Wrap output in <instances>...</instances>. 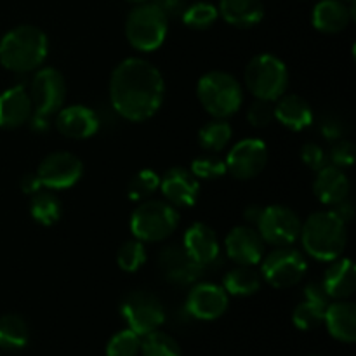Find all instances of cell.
I'll return each mask as SVG.
<instances>
[{
	"label": "cell",
	"instance_id": "cell-37",
	"mask_svg": "<svg viewBox=\"0 0 356 356\" xmlns=\"http://www.w3.org/2000/svg\"><path fill=\"white\" fill-rule=\"evenodd\" d=\"M226 172L228 170H226L225 160L218 159V156H200L191 163V174L197 179H218Z\"/></svg>",
	"mask_w": 356,
	"mask_h": 356
},
{
	"label": "cell",
	"instance_id": "cell-39",
	"mask_svg": "<svg viewBox=\"0 0 356 356\" xmlns=\"http://www.w3.org/2000/svg\"><path fill=\"white\" fill-rule=\"evenodd\" d=\"M327 159H330L332 165L341 167H351L355 162V145L346 139H337L334 146L330 148V153Z\"/></svg>",
	"mask_w": 356,
	"mask_h": 356
},
{
	"label": "cell",
	"instance_id": "cell-44",
	"mask_svg": "<svg viewBox=\"0 0 356 356\" xmlns=\"http://www.w3.org/2000/svg\"><path fill=\"white\" fill-rule=\"evenodd\" d=\"M334 212H336L337 216H339L341 219H343L344 222H348V221H351V218H353V212H355V209H353V204H351L350 200H343V202H339V204H336V207L332 209Z\"/></svg>",
	"mask_w": 356,
	"mask_h": 356
},
{
	"label": "cell",
	"instance_id": "cell-31",
	"mask_svg": "<svg viewBox=\"0 0 356 356\" xmlns=\"http://www.w3.org/2000/svg\"><path fill=\"white\" fill-rule=\"evenodd\" d=\"M232 136L233 129L226 122V118H214L198 131V143L202 148L209 152H221L228 146Z\"/></svg>",
	"mask_w": 356,
	"mask_h": 356
},
{
	"label": "cell",
	"instance_id": "cell-46",
	"mask_svg": "<svg viewBox=\"0 0 356 356\" xmlns=\"http://www.w3.org/2000/svg\"><path fill=\"white\" fill-rule=\"evenodd\" d=\"M129 2H132V3H145V2H148V0H129Z\"/></svg>",
	"mask_w": 356,
	"mask_h": 356
},
{
	"label": "cell",
	"instance_id": "cell-47",
	"mask_svg": "<svg viewBox=\"0 0 356 356\" xmlns=\"http://www.w3.org/2000/svg\"><path fill=\"white\" fill-rule=\"evenodd\" d=\"M343 2H350V3H353V0H343Z\"/></svg>",
	"mask_w": 356,
	"mask_h": 356
},
{
	"label": "cell",
	"instance_id": "cell-19",
	"mask_svg": "<svg viewBox=\"0 0 356 356\" xmlns=\"http://www.w3.org/2000/svg\"><path fill=\"white\" fill-rule=\"evenodd\" d=\"M31 115H33V104L26 87L14 86L0 94V127H21L30 122Z\"/></svg>",
	"mask_w": 356,
	"mask_h": 356
},
{
	"label": "cell",
	"instance_id": "cell-45",
	"mask_svg": "<svg viewBox=\"0 0 356 356\" xmlns=\"http://www.w3.org/2000/svg\"><path fill=\"white\" fill-rule=\"evenodd\" d=\"M261 212H263V207H259V205H249V207L243 211V218L249 222H252V225H257V221H259L261 218Z\"/></svg>",
	"mask_w": 356,
	"mask_h": 356
},
{
	"label": "cell",
	"instance_id": "cell-40",
	"mask_svg": "<svg viewBox=\"0 0 356 356\" xmlns=\"http://www.w3.org/2000/svg\"><path fill=\"white\" fill-rule=\"evenodd\" d=\"M301 159L309 169L320 170L327 165V153L316 143H306L301 149Z\"/></svg>",
	"mask_w": 356,
	"mask_h": 356
},
{
	"label": "cell",
	"instance_id": "cell-1",
	"mask_svg": "<svg viewBox=\"0 0 356 356\" xmlns=\"http://www.w3.org/2000/svg\"><path fill=\"white\" fill-rule=\"evenodd\" d=\"M165 82L155 65L143 58H127L110 76V101L122 118L145 122L160 110Z\"/></svg>",
	"mask_w": 356,
	"mask_h": 356
},
{
	"label": "cell",
	"instance_id": "cell-29",
	"mask_svg": "<svg viewBox=\"0 0 356 356\" xmlns=\"http://www.w3.org/2000/svg\"><path fill=\"white\" fill-rule=\"evenodd\" d=\"M30 214L38 225L52 226L61 219L63 207L59 198L51 191H37L31 195L30 200Z\"/></svg>",
	"mask_w": 356,
	"mask_h": 356
},
{
	"label": "cell",
	"instance_id": "cell-42",
	"mask_svg": "<svg viewBox=\"0 0 356 356\" xmlns=\"http://www.w3.org/2000/svg\"><path fill=\"white\" fill-rule=\"evenodd\" d=\"M148 2L153 3L159 10H162L167 17H172L184 10L183 0H148Z\"/></svg>",
	"mask_w": 356,
	"mask_h": 356
},
{
	"label": "cell",
	"instance_id": "cell-34",
	"mask_svg": "<svg viewBox=\"0 0 356 356\" xmlns=\"http://www.w3.org/2000/svg\"><path fill=\"white\" fill-rule=\"evenodd\" d=\"M160 188V176L152 169H143L129 181L127 195L131 200H146Z\"/></svg>",
	"mask_w": 356,
	"mask_h": 356
},
{
	"label": "cell",
	"instance_id": "cell-27",
	"mask_svg": "<svg viewBox=\"0 0 356 356\" xmlns=\"http://www.w3.org/2000/svg\"><path fill=\"white\" fill-rule=\"evenodd\" d=\"M219 16L236 28H252L264 17V6L261 0H221Z\"/></svg>",
	"mask_w": 356,
	"mask_h": 356
},
{
	"label": "cell",
	"instance_id": "cell-48",
	"mask_svg": "<svg viewBox=\"0 0 356 356\" xmlns=\"http://www.w3.org/2000/svg\"><path fill=\"white\" fill-rule=\"evenodd\" d=\"M312 356H318V355H312Z\"/></svg>",
	"mask_w": 356,
	"mask_h": 356
},
{
	"label": "cell",
	"instance_id": "cell-7",
	"mask_svg": "<svg viewBox=\"0 0 356 356\" xmlns=\"http://www.w3.org/2000/svg\"><path fill=\"white\" fill-rule=\"evenodd\" d=\"M245 87L256 99L277 101L289 86V70L280 58L273 54L254 56L243 72Z\"/></svg>",
	"mask_w": 356,
	"mask_h": 356
},
{
	"label": "cell",
	"instance_id": "cell-16",
	"mask_svg": "<svg viewBox=\"0 0 356 356\" xmlns=\"http://www.w3.org/2000/svg\"><path fill=\"white\" fill-rule=\"evenodd\" d=\"M186 309L197 320H216L228 309V292L216 284H197L186 299Z\"/></svg>",
	"mask_w": 356,
	"mask_h": 356
},
{
	"label": "cell",
	"instance_id": "cell-21",
	"mask_svg": "<svg viewBox=\"0 0 356 356\" xmlns=\"http://www.w3.org/2000/svg\"><path fill=\"white\" fill-rule=\"evenodd\" d=\"M305 302L296 306L292 322L299 330H313L323 323L329 296L323 291L322 284H309L305 289Z\"/></svg>",
	"mask_w": 356,
	"mask_h": 356
},
{
	"label": "cell",
	"instance_id": "cell-26",
	"mask_svg": "<svg viewBox=\"0 0 356 356\" xmlns=\"http://www.w3.org/2000/svg\"><path fill=\"white\" fill-rule=\"evenodd\" d=\"M275 104V118L291 131H305L313 122V111L308 101L298 94H284Z\"/></svg>",
	"mask_w": 356,
	"mask_h": 356
},
{
	"label": "cell",
	"instance_id": "cell-13",
	"mask_svg": "<svg viewBox=\"0 0 356 356\" xmlns=\"http://www.w3.org/2000/svg\"><path fill=\"white\" fill-rule=\"evenodd\" d=\"M226 170L240 181L252 179L268 163V146L261 139H242L229 149L225 160Z\"/></svg>",
	"mask_w": 356,
	"mask_h": 356
},
{
	"label": "cell",
	"instance_id": "cell-17",
	"mask_svg": "<svg viewBox=\"0 0 356 356\" xmlns=\"http://www.w3.org/2000/svg\"><path fill=\"white\" fill-rule=\"evenodd\" d=\"M160 190L165 197V202L176 207H191L197 204L200 195V183L191 174V170L183 167L169 169L160 179Z\"/></svg>",
	"mask_w": 356,
	"mask_h": 356
},
{
	"label": "cell",
	"instance_id": "cell-15",
	"mask_svg": "<svg viewBox=\"0 0 356 356\" xmlns=\"http://www.w3.org/2000/svg\"><path fill=\"white\" fill-rule=\"evenodd\" d=\"M159 266L167 282L174 285H191L204 273V266L198 264L183 245H167L160 252Z\"/></svg>",
	"mask_w": 356,
	"mask_h": 356
},
{
	"label": "cell",
	"instance_id": "cell-22",
	"mask_svg": "<svg viewBox=\"0 0 356 356\" xmlns=\"http://www.w3.org/2000/svg\"><path fill=\"white\" fill-rule=\"evenodd\" d=\"M316 179L313 184L316 198L325 205H336L350 197L351 184L348 176L341 167L327 163L320 170H316Z\"/></svg>",
	"mask_w": 356,
	"mask_h": 356
},
{
	"label": "cell",
	"instance_id": "cell-12",
	"mask_svg": "<svg viewBox=\"0 0 356 356\" xmlns=\"http://www.w3.org/2000/svg\"><path fill=\"white\" fill-rule=\"evenodd\" d=\"M82 160L68 152H54L45 156L37 169V177L42 188L66 190L76 184L82 177Z\"/></svg>",
	"mask_w": 356,
	"mask_h": 356
},
{
	"label": "cell",
	"instance_id": "cell-18",
	"mask_svg": "<svg viewBox=\"0 0 356 356\" xmlns=\"http://www.w3.org/2000/svg\"><path fill=\"white\" fill-rule=\"evenodd\" d=\"M56 129L59 134L70 139H87L92 138L99 131V117L92 108L83 104H73V106L61 108L56 113Z\"/></svg>",
	"mask_w": 356,
	"mask_h": 356
},
{
	"label": "cell",
	"instance_id": "cell-5",
	"mask_svg": "<svg viewBox=\"0 0 356 356\" xmlns=\"http://www.w3.org/2000/svg\"><path fill=\"white\" fill-rule=\"evenodd\" d=\"M197 97L214 118H228L240 110L243 90L238 80L226 72H209L197 83Z\"/></svg>",
	"mask_w": 356,
	"mask_h": 356
},
{
	"label": "cell",
	"instance_id": "cell-6",
	"mask_svg": "<svg viewBox=\"0 0 356 356\" xmlns=\"http://www.w3.org/2000/svg\"><path fill=\"white\" fill-rule=\"evenodd\" d=\"M179 225V214L169 202L145 200L131 216V232L143 243H156L169 238Z\"/></svg>",
	"mask_w": 356,
	"mask_h": 356
},
{
	"label": "cell",
	"instance_id": "cell-14",
	"mask_svg": "<svg viewBox=\"0 0 356 356\" xmlns=\"http://www.w3.org/2000/svg\"><path fill=\"white\" fill-rule=\"evenodd\" d=\"M225 249L229 259L240 266H256L264 254V240L252 226H235L226 235Z\"/></svg>",
	"mask_w": 356,
	"mask_h": 356
},
{
	"label": "cell",
	"instance_id": "cell-38",
	"mask_svg": "<svg viewBox=\"0 0 356 356\" xmlns=\"http://www.w3.org/2000/svg\"><path fill=\"white\" fill-rule=\"evenodd\" d=\"M247 118H249L252 127H257V129L268 127L275 118V106L271 104V101L256 99L249 106Z\"/></svg>",
	"mask_w": 356,
	"mask_h": 356
},
{
	"label": "cell",
	"instance_id": "cell-43",
	"mask_svg": "<svg viewBox=\"0 0 356 356\" xmlns=\"http://www.w3.org/2000/svg\"><path fill=\"white\" fill-rule=\"evenodd\" d=\"M21 190L26 195H35L37 191L42 190V184L38 181L37 174H26V176L21 179Z\"/></svg>",
	"mask_w": 356,
	"mask_h": 356
},
{
	"label": "cell",
	"instance_id": "cell-8",
	"mask_svg": "<svg viewBox=\"0 0 356 356\" xmlns=\"http://www.w3.org/2000/svg\"><path fill=\"white\" fill-rule=\"evenodd\" d=\"M169 31V17L153 3H138L125 19V37L141 52H152L163 44Z\"/></svg>",
	"mask_w": 356,
	"mask_h": 356
},
{
	"label": "cell",
	"instance_id": "cell-11",
	"mask_svg": "<svg viewBox=\"0 0 356 356\" xmlns=\"http://www.w3.org/2000/svg\"><path fill=\"white\" fill-rule=\"evenodd\" d=\"M256 226L264 243L275 247H291L301 235V219L285 205L263 207Z\"/></svg>",
	"mask_w": 356,
	"mask_h": 356
},
{
	"label": "cell",
	"instance_id": "cell-4",
	"mask_svg": "<svg viewBox=\"0 0 356 356\" xmlns=\"http://www.w3.org/2000/svg\"><path fill=\"white\" fill-rule=\"evenodd\" d=\"M28 92L33 104V115L30 118L31 131L45 132L49 129V117L58 113L65 104V76L52 66L40 68L31 79Z\"/></svg>",
	"mask_w": 356,
	"mask_h": 356
},
{
	"label": "cell",
	"instance_id": "cell-2",
	"mask_svg": "<svg viewBox=\"0 0 356 356\" xmlns=\"http://www.w3.org/2000/svg\"><path fill=\"white\" fill-rule=\"evenodd\" d=\"M49 42L33 24H19L0 38V65L14 73L37 70L47 58Z\"/></svg>",
	"mask_w": 356,
	"mask_h": 356
},
{
	"label": "cell",
	"instance_id": "cell-9",
	"mask_svg": "<svg viewBox=\"0 0 356 356\" xmlns=\"http://www.w3.org/2000/svg\"><path fill=\"white\" fill-rule=\"evenodd\" d=\"M120 313L127 322L129 329L134 330L141 337L159 329L165 320L162 302L148 291H134L125 296Z\"/></svg>",
	"mask_w": 356,
	"mask_h": 356
},
{
	"label": "cell",
	"instance_id": "cell-35",
	"mask_svg": "<svg viewBox=\"0 0 356 356\" xmlns=\"http://www.w3.org/2000/svg\"><path fill=\"white\" fill-rule=\"evenodd\" d=\"M141 350V336L125 329L115 334L106 344V356H138Z\"/></svg>",
	"mask_w": 356,
	"mask_h": 356
},
{
	"label": "cell",
	"instance_id": "cell-36",
	"mask_svg": "<svg viewBox=\"0 0 356 356\" xmlns=\"http://www.w3.org/2000/svg\"><path fill=\"white\" fill-rule=\"evenodd\" d=\"M146 261V249L145 243L139 240H127L124 245L118 249L117 254V263L127 273H134L139 268L145 264Z\"/></svg>",
	"mask_w": 356,
	"mask_h": 356
},
{
	"label": "cell",
	"instance_id": "cell-33",
	"mask_svg": "<svg viewBox=\"0 0 356 356\" xmlns=\"http://www.w3.org/2000/svg\"><path fill=\"white\" fill-rule=\"evenodd\" d=\"M183 23L193 30H207L218 19V7L211 2H195L181 13Z\"/></svg>",
	"mask_w": 356,
	"mask_h": 356
},
{
	"label": "cell",
	"instance_id": "cell-10",
	"mask_svg": "<svg viewBox=\"0 0 356 356\" xmlns=\"http://www.w3.org/2000/svg\"><path fill=\"white\" fill-rule=\"evenodd\" d=\"M261 261H263L261 277L277 289L294 287L308 271L305 256L291 247H278Z\"/></svg>",
	"mask_w": 356,
	"mask_h": 356
},
{
	"label": "cell",
	"instance_id": "cell-32",
	"mask_svg": "<svg viewBox=\"0 0 356 356\" xmlns=\"http://www.w3.org/2000/svg\"><path fill=\"white\" fill-rule=\"evenodd\" d=\"M143 337L145 339H141V350H139L143 356H181L179 344L169 334L156 329Z\"/></svg>",
	"mask_w": 356,
	"mask_h": 356
},
{
	"label": "cell",
	"instance_id": "cell-23",
	"mask_svg": "<svg viewBox=\"0 0 356 356\" xmlns=\"http://www.w3.org/2000/svg\"><path fill=\"white\" fill-rule=\"evenodd\" d=\"M353 17L355 7L346 6L343 0H322L316 3L312 14L313 26L329 35L346 30Z\"/></svg>",
	"mask_w": 356,
	"mask_h": 356
},
{
	"label": "cell",
	"instance_id": "cell-24",
	"mask_svg": "<svg viewBox=\"0 0 356 356\" xmlns=\"http://www.w3.org/2000/svg\"><path fill=\"white\" fill-rule=\"evenodd\" d=\"M329 270L325 271V277L322 280V287L329 298L343 301L353 296L356 289V268L353 261L343 257V259L330 261Z\"/></svg>",
	"mask_w": 356,
	"mask_h": 356
},
{
	"label": "cell",
	"instance_id": "cell-41",
	"mask_svg": "<svg viewBox=\"0 0 356 356\" xmlns=\"http://www.w3.org/2000/svg\"><path fill=\"white\" fill-rule=\"evenodd\" d=\"M320 131H322L323 138L330 139V141H337V139H343V122L339 120L334 115H325L320 122Z\"/></svg>",
	"mask_w": 356,
	"mask_h": 356
},
{
	"label": "cell",
	"instance_id": "cell-25",
	"mask_svg": "<svg viewBox=\"0 0 356 356\" xmlns=\"http://www.w3.org/2000/svg\"><path fill=\"white\" fill-rule=\"evenodd\" d=\"M323 323L330 336L343 343H355L356 339V306L350 301H337L327 305Z\"/></svg>",
	"mask_w": 356,
	"mask_h": 356
},
{
	"label": "cell",
	"instance_id": "cell-28",
	"mask_svg": "<svg viewBox=\"0 0 356 356\" xmlns=\"http://www.w3.org/2000/svg\"><path fill=\"white\" fill-rule=\"evenodd\" d=\"M261 282H263V277L259 271L254 270V266H240L238 264L235 270L225 275V280H222L225 287L222 289L228 294L243 298V296L256 294L261 289Z\"/></svg>",
	"mask_w": 356,
	"mask_h": 356
},
{
	"label": "cell",
	"instance_id": "cell-3",
	"mask_svg": "<svg viewBox=\"0 0 356 356\" xmlns=\"http://www.w3.org/2000/svg\"><path fill=\"white\" fill-rule=\"evenodd\" d=\"M299 236L309 256L329 263L343 256L348 243V228L334 211H320L302 222Z\"/></svg>",
	"mask_w": 356,
	"mask_h": 356
},
{
	"label": "cell",
	"instance_id": "cell-30",
	"mask_svg": "<svg viewBox=\"0 0 356 356\" xmlns=\"http://www.w3.org/2000/svg\"><path fill=\"white\" fill-rule=\"evenodd\" d=\"M30 329L23 316L3 315L0 318V348L3 350H21L28 344Z\"/></svg>",
	"mask_w": 356,
	"mask_h": 356
},
{
	"label": "cell",
	"instance_id": "cell-20",
	"mask_svg": "<svg viewBox=\"0 0 356 356\" xmlns=\"http://www.w3.org/2000/svg\"><path fill=\"white\" fill-rule=\"evenodd\" d=\"M183 247L204 268L218 261L219 252H221L218 235L211 226L204 222H195L186 229L183 236Z\"/></svg>",
	"mask_w": 356,
	"mask_h": 356
}]
</instances>
